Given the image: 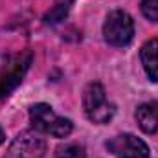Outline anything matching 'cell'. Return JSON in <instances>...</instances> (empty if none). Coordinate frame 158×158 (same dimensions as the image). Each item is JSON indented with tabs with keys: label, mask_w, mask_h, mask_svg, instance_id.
Wrapping results in <instances>:
<instances>
[{
	"label": "cell",
	"mask_w": 158,
	"mask_h": 158,
	"mask_svg": "<svg viewBox=\"0 0 158 158\" xmlns=\"http://www.w3.org/2000/svg\"><path fill=\"white\" fill-rule=\"evenodd\" d=\"M30 121L35 127V131L55 138H66L74 129L70 119L57 116L46 103H37L30 109Z\"/></svg>",
	"instance_id": "1"
},
{
	"label": "cell",
	"mask_w": 158,
	"mask_h": 158,
	"mask_svg": "<svg viewBox=\"0 0 158 158\" xmlns=\"http://www.w3.org/2000/svg\"><path fill=\"white\" fill-rule=\"evenodd\" d=\"M83 109L86 112V116L90 121L94 123H109L116 109L112 103L107 101V94H105V88L99 85V83H90L86 88H85V94H83Z\"/></svg>",
	"instance_id": "2"
},
{
	"label": "cell",
	"mask_w": 158,
	"mask_h": 158,
	"mask_svg": "<svg viewBox=\"0 0 158 158\" xmlns=\"http://www.w3.org/2000/svg\"><path fill=\"white\" fill-rule=\"evenodd\" d=\"M31 59H33V53L30 50H22L13 57H9V61L0 70V99L6 98L13 88L20 85L22 77L26 76L31 64Z\"/></svg>",
	"instance_id": "3"
},
{
	"label": "cell",
	"mask_w": 158,
	"mask_h": 158,
	"mask_svg": "<svg viewBox=\"0 0 158 158\" xmlns=\"http://www.w3.org/2000/svg\"><path fill=\"white\" fill-rule=\"evenodd\" d=\"M134 35V22L129 13L116 9L109 13L103 24V37L110 46H127Z\"/></svg>",
	"instance_id": "4"
},
{
	"label": "cell",
	"mask_w": 158,
	"mask_h": 158,
	"mask_svg": "<svg viewBox=\"0 0 158 158\" xmlns=\"http://www.w3.org/2000/svg\"><path fill=\"white\" fill-rule=\"evenodd\" d=\"M44 140L31 131H24L13 140L6 158H44Z\"/></svg>",
	"instance_id": "5"
},
{
	"label": "cell",
	"mask_w": 158,
	"mask_h": 158,
	"mask_svg": "<svg viewBox=\"0 0 158 158\" xmlns=\"http://www.w3.org/2000/svg\"><path fill=\"white\" fill-rule=\"evenodd\" d=\"M107 149L118 158H149V147L134 134H118L110 138Z\"/></svg>",
	"instance_id": "6"
},
{
	"label": "cell",
	"mask_w": 158,
	"mask_h": 158,
	"mask_svg": "<svg viewBox=\"0 0 158 158\" xmlns=\"http://www.w3.org/2000/svg\"><path fill=\"white\" fill-rule=\"evenodd\" d=\"M136 121L140 129L147 134H156L158 132V103H143L136 110Z\"/></svg>",
	"instance_id": "7"
},
{
	"label": "cell",
	"mask_w": 158,
	"mask_h": 158,
	"mask_svg": "<svg viewBox=\"0 0 158 158\" xmlns=\"http://www.w3.org/2000/svg\"><path fill=\"white\" fill-rule=\"evenodd\" d=\"M140 57H142V64H143L147 76L153 81H158V39L147 40L142 46Z\"/></svg>",
	"instance_id": "8"
},
{
	"label": "cell",
	"mask_w": 158,
	"mask_h": 158,
	"mask_svg": "<svg viewBox=\"0 0 158 158\" xmlns=\"http://www.w3.org/2000/svg\"><path fill=\"white\" fill-rule=\"evenodd\" d=\"M72 2H74V0H59V2L46 13L44 22H46V24H57V22H61V20L66 17V13H68Z\"/></svg>",
	"instance_id": "9"
},
{
	"label": "cell",
	"mask_w": 158,
	"mask_h": 158,
	"mask_svg": "<svg viewBox=\"0 0 158 158\" xmlns=\"http://www.w3.org/2000/svg\"><path fill=\"white\" fill-rule=\"evenodd\" d=\"M55 158H86V153L79 143H63L55 149Z\"/></svg>",
	"instance_id": "10"
},
{
	"label": "cell",
	"mask_w": 158,
	"mask_h": 158,
	"mask_svg": "<svg viewBox=\"0 0 158 158\" xmlns=\"http://www.w3.org/2000/svg\"><path fill=\"white\" fill-rule=\"evenodd\" d=\"M142 13L151 22H158V0H142Z\"/></svg>",
	"instance_id": "11"
},
{
	"label": "cell",
	"mask_w": 158,
	"mask_h": 158,
	"mask_svg": "<svg viewBox=\"0 0 158 158\" xmlns=\"http://www.w3.org/2000/svg\"><path fill=\"white\" fill-rule=\"evenodd\" d=\"M4 138H6V134H4V129H2V127H0V143H2V142H4Z\"/></svg>",
	"instance_id": "12"
}]
</instances>
